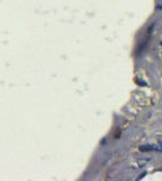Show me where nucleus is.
I'll list each match as a JSON object with an SVG mask.
<instances>
[{"label": "nucleus", "mask_w": 162, "mask_h": 181, "mask_svg": "<svg viewBox=\"0 0 162 181\" xmlns=\"http://www.w3.org/2000/svg\"><path fill=\"white\" fill-rule=\"evenodd\" d=\"M150 163V160L149 158H141V160H137L136 162H133L131 164V169H141V168H144L146 167Z\"/></svg>", "instance_id": "1"}, {"label": "nucleus", "mask_w": 162, "mask_h": 181, "mask_svg": "<svg viewBox=\"0 0 162 181\" xmlns=\"http://www.w3.org/2000/svg\"><path fill=\"white\" fill-rule=\"evenodd\" d=\"M139 150L142 151V152H146V151H154V150H157L155 146H151V145H144V146H141Z\"/></svg>", "instance_id": "2"}]
</instances>
